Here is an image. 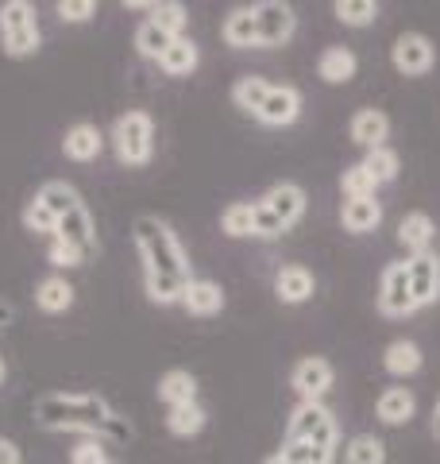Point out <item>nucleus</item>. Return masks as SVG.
<instances>
[{
	"label": "nucleus",
	"mask_w": 440,
	"mask_h": 464,
	"mask_svg": "<svg viewBox=\"0 0 440 464\" xmlns=\"http://www.w3.org/2000/svg\"><path fill=\"white\" fill-rule=\"evenodd\" d=\"M112 406L97 391H54L35 402V422L51 433H81V438H105L112 422Z\"/></svg>",
	"instance_id": "nucleus-1"
},
{
	"label": "nucleus",
	"mask_w": 440,
	"mask_h": 464,
	"mask_svg": "<svg viewBox=\"0 0 440 464\" xmlns=\"http://www.w3.org/2000/svg\"><path fill=\"white\" fill-rule=\"evenodd\" d=\"M131 244H136V256L143 271L151 275H174V279H194V264H189V256L182 248L178 232L167 217L158 213H139L136 225H131Z\"/></svg>",
	"instance_id": "nucleus-2"
},
{
	"label": "nucleus",
	"mask_w": 440,
	"mask_h": 464,
	"mask_svg": "<svg viewBox=\"0 0 440 464\" xmlns=\"http://www.w3.org/2000/svg\"><path fill=\"white\" fill-rule=\"evenodd\" d=\"M109 143L116 151V163L128 167V170H139L151 163L155 155V121L147 109H128L124 116H116Z\"/></svg>",
	"instance_id": "nucleus-3"
},
{
	"label": "nucleus",
	"mask_w": 440,
	"mask_h": 464,
	"mask_svg": "<svg viewBox=\"0 0 440 464\" xmlns=\"http://www.w3.org/2000/svg\"><path fill=\"white\" fill-rule=\"evenodd\" d=\"M43 47L39 8L32 0H5L0 5V51L8 58H35Z\"/></svg>",
	"instance_id": "nucleus-4"
},
{
	"label": "nucleus",
	"mask_w": 440,
	"mask_h": 464,
	"mask_svg": "<svg viewBox=\"0 0 440 464\" xmlns=\"http://www.w3.org/2000/svg\"><path fill=\"white\" fill-rule=\"evenodd\" d=\"M286 441H310L320 453H332L340 449V426H336V414L325 402H298L290 411L286 422Z\"/></svg>",
	"instance_id": "nucleus-5"
},
{
	"label": "nucleus",
	"mask_w": 440,
	"mask_h": 464,
	"mask_svg": "<svg viewBox=\"0 0 440 464\" xmlns=\"http://www.w3.org/2000/svg\"><path fill=\"white\" fill-rule=\"evenodd\" d=\"M390 63H394V70H398L402 78H421V74H429L433 70L436 47H433L429 35L402 32L398 39H394V47H390Z\"/></svg>",
	"instance_id": "nucleus-6"
},
{
	"label": "nucleus",
	"mask_w": 440,
	"mask_h": 464,
	"mask_svg": "<svg viewBox=\"0 0 440 464\" xmlns=\"http://www.w3.org/2000/svg\"><path fill=\"white\" fill-rule=\"evenodd\" d=\"M332 383H336V368L325 356H305L290 372V387L301 395V402H325Z\"/></svg>",
	"instance_id": "nucleus-7"
},
{
	"label": "nucleus",
	"mask_w": 440,
	"mask_h": 464,
	"mask_svg": "<svg viewBox=\"0 0 440 464\" xmlns=\"http://www.w3.org/2000/svg\"><path fill=\"white\" fill-rule=\"evenodd\" d=\"M378 314L383 317H409L417 310L414 295H409V271H406V259L398 264H387L383 271V283H378Z\"/></svg>",
	"instance_id": "nucleus-8"
},
{
	"label": "nucleus",
	"mask_w": 440,
	"mask_h": 464,
	"mask_svg": "<svg viewBox=\"0 0 440 464\" xmlns=\"http://www.w3.org/2000/svg\"><path fill=\"white\" fill-rule=\"evenodd\" d=\"M255 20H259V47H286L298 32V16L282 0H263L255 5Z\"/></svg>",
	"instance_id": "nucleus-9"
},
{
	"label": "nucleus",
	"mask_w": 440,
	"mask_h": 464,
	"mask_svg": "<svg viewBox=\"0 0 440 464\" xmlns=\"http://www.w3.org/2000/svg\"><path fill=\"white\" fill-rule=\"evenodd\" d=\"M406 271H409V295H414L417 310L421 306H433L440 298V256L425 252V256H409L406 259Z\"/></svg>",
	"instance_id": "nucleus-10"
},
{
	"label": "nucleus",
	"mask_w": 440,
	"mask_h": 464,
	"mask_svg": "<svg viewBox=\"0 0 440 464\" xmlns=\"http://www.w3.org/2000/svg\"><path fill=\"white\" fill-rule=\"evenodd\" d=\"M298 116H301V90L298 85H271V93L263 101V109L255 112V121L267 124V128H290Z\"/></svg>",
	"instance_id": "nucleus-11"
},
{
	"label": "nucleus",
	"mask_w": 440,
	"mask_h": 464,
	"mask_svg": "<svg viewBox=\"0 0 440 464\" xmlns=\"http://www.w3.org/2000/svg\"><path fill=\"white\" fill-rule=\"evenodd\" d=\"M259 206H267L278 221H282V228L290 232L293 225L301 221V213H305V190L298 182H274L271 190L259 198Z\"/></svg>",
	"instance_id": "nucleus-12"
},
{
	"label": "nucleus",
	"mask_w": 440,
	"mask_h": 464,
	"mask_svg": "<svg viewBox=\"0 0 440 464\" xmlns=\"http://www.w3.org/2000/svg\"><path fill=\"white\" fill-rule=\"evenodd\" d=\"M105 132H100L97 124L90 121H78V124H70L66 128V136H62V155L70 159V163H93V159L105 151Z\"/></svg>",
	"instance_id": "nucleus-13"
},
{
	"label": "nucleus",
	"mask_w": 440,
	"mask_h": 464,
	"mask_svg": "<svg viewBox=\"0 0 440 464\" xmlns=\"http://www.w3.org/2000/svg\"><path fill=\"white\" fill-rule=\"evenodd\" d=\"M313 290H317V279H313L310 267H301V264L278 267V275H274V298L282 302V306H301V302L313 298Z\"/></svg>",
	"instance_id": "nucleus-14"
},
{
	"label": "nucleus",
	"mask_w": 440,
	"mask_h": 464,
	"mask_svg": "<svg viewBox=\"0 0 440 464\" xmlns=\"http://www.w3.org/2000/svg\"><path fill=\"white\" fill-rule=\"evenodd\" d=\"M348 136H351V143H359L363 151L387 148V140H390V116L383 109H359L356 116H351V124H348Z\"/></svg>",
	"instance_id": "nucleus-15"
},
{
	"label": "nucleus",
	"mask_w": 440,
	"mask_h": 464,
	"mask_svg": "<svg viewBox=\"0 0 440 464\" xmlns=\"http://www.w3.org/2000/svg\"><path fill=\"white\" fill-rule=\"evenodd\" d=\"M220 39L236 51H247V47H259V20H255V5H240L232 8L225 24H220Z\"/></svg>",
	"instance_id": "nucleus-16"
},
{
	"label": "nucleus",
	"mask_w": 440,
	"mask_h": 464,
	"mask_svg": "<svg viewBox=\"0 0 440 464\" xmlns=\"http://www.w3.org/2000/svg\"><path fill=\"white\" fill-rule=\"evenodd\" d=\"M182 310L194 317H213L225 310V286L213 279H189L186 295H182Z\"/></svg>",
	"instance_id": "nucleus-17"
},
{
	"label": "nucleus",
	"mask_w": 440,
	"mask_h": 464,
	"mask_svg": "<svg viewBox=\"0 0 440 464\" xmlns=\"http://www.w3.org/2000/svg\"><path fill=\"white\" fill-rule=\"evenodd\" d=\"M54 237H66L70 244H78L85 256H93V252H97V221H93L90 206L81 201L78 209H70L62 221H58V232H54Z\"/></svg>",
	"instance_id": "nucleus-18"
},
{
	"label": "nucleus",
	"mask_w": 440,
	"mask_h": 464,
	"mask_svg": "<svg viewBox=\"0 0 440 464\" xmlns=\"http://www.w3.org/2000/svg\"><path fill=\"white\" fill-rule=\"evenodd\" d=\"M378 221H383V201H378V198H344V206H340V225H344L348 232L363 237V232H375Z\"/></svg>",
	"instance_id": "nucleus-19"
},
{
	"label": "nucleus",
	"mask_w": 440,
	"mask_h": 464,
	"mask_svg": "<svg viewBox=\"0 0 440 464\" xmlns=\"http://www.w3.org/2000/svg\"><path fill=\"white\" fill-rule=\"evenodd\" d=\"M375 414H378V422L383 426H406L409 418L417 414L414 391L409 387H387L383 395H378V402H375Z\"/></svg>",
	"instance_id": "nucleus-20"
},
{
	"label": "nucleus",
	"mask_w": 440,
	"mask_h": 464,
	"mask_svg": "<svg viewBox=\"0 0 440 464\" xmlns=\"http://www.w3.org/2000/svg\"><path fill=\"white\" fill-rule=\"evenodd\" d=\"M73 298H78V290H73V283L66 279V275H58V271L35 283V306L43 314H66L73 306Z\"/></svg>",
	"instance_id": "nucleus-21"
},
{
	"label": "nucleus",
	"mask_w": 440,
	"mask_h": 464,
	"mask_svg": "<svg viewBox=\"0 0 440 464\" xmlns=\"http://www.w3.org/2000/svg\"><path fill=\"white\" fill-rule=\"evenodd\" d=\"M356 70H359V58L348 47H325L317 58V78L329 82V85H348L356 78Z\"/></svg>",
	"instance_id": "nucleus-22"
},
{
	"label": "nucleus",
	"mask_w": 440,
	"mask_h": 464,
	"mask_svg": "<svg viewBox=\"0 0 440 464\" xmlns=\"http://www.w3.org/2000/svg\"><path fill=\"white\" fill-rule=\"evenodd\" d=\"M158 402L167 406H186V402H197V375L186 372V368H170L158 375Z\"/></svg>",
	"instance_id": "nucleus-23"
},
{
	"label": "nucleus",
	"mask_w": 440,
	"mask_h": 464,
	"mask_svg": "<svg viewBox=\"0 0 440 464\" xmlns=\"http://www.w3.org/2000/svg\"><path fill=\"white\" fill-rule=\"evenodd\" d=\"M433 237H436V225H433L429 213L414 209V213L402 217V225H398V244H402L409 256H425V252H429Z\"/></svg>",
	"instance_id": "nucleus-24"
},
{
	"label": "nucleus",
	"mask_w": 440,
	"mask_h": 464,
	"mask_svg": "<svg viewBox=\"0 0 440 464\" xmlns=\"http://www.w3.org/2000/svg\"><path fill=\"white\" fill-rule=\"evenodd\" d=\"M197 66H201V47L189 35L174 39L170 47H167V54L158 58V70H163L167 78H189Z\"/></svg>",
	"instance_id": "nucleus-25"
},
{
	"label": "nucleus",
	"mask_w": 440,
	"mask_h": 464,
	"mask_svg": "<svg viewBox=\"0 0 440 464\" xmlns=\"http://www.w3.org/2000/svg\"><path fill=\"white\" fill-rule=\"evenodd\" d=\"M35 198L43 201V206H47L58 221H62V217L70 213V209H78L81 206V194H78V186L73 182H66V179H47L35 190Z\"/></svg>",
	"instance_id": "nucleus-26"
},
{
	"label": "nucleus",
	"mask_w": 440,
	"mask_h": 464,
	"mask_svg": "<svg viewBox=\"0 0 440 464\" xmlns=\"http://www.w3.org/2000/svg\"><path fill=\"white\" fill-rule=\"evenodd\" d=\"M425 364L421 348L414 341H390L387 353H383V368L394 375V380H406V375H417Z\"/></svg>",
	"instance_id": "nucleus-27"
},
{
	"label": "nucleus",
	"mask_w": 440,
	"mask_h": 464,
	"mask_svg": "<svg viewBox=\"0 0 440 464\" xmlns=\"http://www.w3.org/2000/svg\"><path fill=\"white\" fill-rule=\"evenodd\" d=\"M271 85H274V82L259 78V74H244V78H236V82H232V105H236L240 112H247V116H255V112L263 109V101H267Z\"/></svg>",
	"instance_id": "nucleus-28"
},
{
	"label": "nucleus",
	"mask_w": 440,
	"mask_h": 464,
	"mask_svg": "<svg viewBox=\"0 0 440 464\" xmlns=\"http://www.w3.org/2000/svg\"><path fill=\"white\" fill-rule=\"evenodd\" d=\"M205 426H209V414H205L201 402L170 406V411H167V430L174 433V438H197Z\"/></svg>",
	"instance_id": "nucleus-29"
},
{
	"label": "nucleus",
	"mask_w": 440,
	"mask_h": 464,
	"mask_svg": "<svg viewBox=\"0 0 440 464\" xmlns=\"http://www.w3.org/2000/svg\"><path fill=\"white\" fill-rule=\"evenodd\" d=\"M143 295L155 306H182L186 295V279H174V275H151L143 271Z\"/></svg>",
	"instance_id": "nucleus-30"
},
{
	"label": "nucleus",
	"mask_w": 440,
	"mask_h": 464,
	"mask_svg": "<svg viewBox=\"0 0 440 464\" xmlns=\"http://www.w3.org/2000/svg\"><path fill=\"white\" fill-rule=\"evenodd\" d=\"M147 20H151L155 27H163L170 39H182L186 35V24H189V8L178 5V0H163V5H151Z\"/></svg>",
	"instance_id": "nucleus-31"
},
{
	"label": "nucleus",
	"mask_w": 440,
	"mask_h": 464,
	"mask_svg": "<svg viewBox=\"0 0 440 464\" xmlns=\"http://www.w3.org/2000/svg\"><path fill=\"white\" fill-rule=\"evenodd\" d=\"M170 43H174V39L163 32V27H155L151 20H143V24L136 27V35H131V47H136V54H139V58H151V63H158V58L167 54Z\"/></svg>",
	"instance_id": "nucleus-32"
},
{
	"label": "nucleus",
	"mask_w": 440,
	"mask_h": 464,
	"mask_svg": "<svg viewBox=\"0 0 440 464\" xmlns=\"http://www.w3.org/2000/svg\"><path fill=\"white\" fill-rule=\"evenodd\" d=\"M344 464H387V445L375 433H356L344 445Z\"/></svg>",
	"instance_id": "nucleus-33"
},
{
	"label": "nucleus",
	"mask_w": 440,
	"mask_h": 464,
	"mask_svg": "<svg viewBox=\"0 0 440 464\" xmlns=\"http://www.w3.org/2000/svg\"><path fill=\"white\" fill-rule=\"evenodd\" d=\"M252 217H255V201H232V206L220 213V232L232 240L252 237Z\"/></svg>",
	"instance_id": "nucleus-34"
},
{
	"label": "nucleus",
	"mask_w": 440,
	"mask_h": 464,
	"mask_svg": "<svg viewBox=\"0 0 440 464\" xmlns=\"http://www.w3.org/2000/svg\"><path fill=\"white\" fill-rule=\"evenodd\" d=\"M20 221H24V228L32 232V237H43V240H51L54 232H58V217L43 206V201L32 194V201L24 206V213H20Z\"/></svg>",
	"instance_id": "nucleus-35"
},
{
	"label": "nucleus",
	"mask_w": 440,
	"mask_h": 464,
	"mask_svg": "<svg viewBox=\"0 0 440 464\" xmlns=\"http://www.w3.org/2000/svg\"><path fill=\"white\" fill-rule=\"evenodd\" d=\"M398 167H402V159H398V151H394V148H375V151L363 155V170L371 174L378 186L398 179Z\"/></svg>",
	"instance_id": "nucleus-36"
},
{
	"label": "nucleus",
	"mask_w": 440,
	"mask_h": 464,
	"mask_svg": "<svg viewBox=\"0 0 440 464\" xmlns=\"http://www.w3.org/2000/svg\"><path fill=\"white\" fill-rule=\"evenodd\" d=\"M332 12H336V20H340L344 27H367V24L378 20L375 0H336Z\"/></svg>",
	"instance_id": "nucleus-37"
},
{
	"label": "nucleus",
	"mask_w": 440,
	"mask_h": 464,
	"mask_svg": "<svg viewBox=\"0 0 440 464\" xmlns=\"http://www.w3.org/2000/svg\"><path fill=\"white\" fill-rule=\"evenodd\" d=\"M85 259H90V256H85L78 244H70L66 237H51V240H47V264H51L58 275H62V271H73V267H81Z\"/></svg>",
	"instance_id": "nucleus-38"
},
{
	"label": "nucleus",
	"mask_w": 440,
	"mask_h": 464,
	"mask_svg": "<svg viewBox=\"0 0 440 464\" xmlns=\"http://www.w3.org/2000/svg\"><path fill=\"white\" fill-rule=\"evenodd\" d=\"M340 190H344V198H375L378 182L363 170V163H351V167H344V174H340Z\"/></svg>",
	"instance_id": "nucleus-39"
},
{
	"label": "nucleus",
	"mask_w": 440,
	"mask_h": 464,
	"mask_svg": "<svg viewBox=\"0 0 440 464\" xmlns=\"http://www.w3.org/2000/svg\"><path fill=\"white\" fill-rule=\"evenodd\" d=\"M278 457H282L286 464H332L336 460L332 453H320V449L310 445V441H286L282 449H278Z\"/></svg>",
	"instance_id": "nucleus-40"
},
{
	"label": "nucleus",
	"mask_w": 440,
	"mask_h": 464,
	"mask_svg": "<svg viewBox=\"0 0 440 464\" xmlns=\"http://www.w3.org/2000/svg\"><path fill=\"white\" fill-rule=\"evenodd\" d=\"M54 12L62 24H90L97 16V0H58Z\"/></svg>",
	"instance_id": "nucleus-41"
},
{
	"label": "nucleus",
	"mask_w": 440,
	"mask_h": 464,
	"mask_svg": "<svg viewBox=\"0 0 440 464\" xmlns=\"http://www.w3.org/2000/svg\"><path fill=\"white\" fill-rule=\"evenodd\" d=\"M105 460H109L105 438H81L70 449V464H105Z\"/></svg>",
	"instance_id": "nucleus-42"
},
{
	"label": "nucleus",
	"mask_w": 440,
	"mask_h": 464,
	"mask_svg": "<svg viewBox=\"0 0 440 464\" xmlns=\"http://www.w3.org/2000/svg\"><path fill=\"white\" fill-rule=\"evenodd\" d=\"M282 221L267 209V206H259L255 201V217H252V237H259V240H274V237H282Z\"/></svg>",
	"instance_id": "nucleus-43"
},
{
	"label": "nucleus",
	"mask_w": 440,
	"mask_h": 464,
	"mask_svg": "<svg viewBox=\"0 0 440 464\" xmlns=\"http://www.w3.org/2000/svg\"><path fill=\"white\" fill-rule=\"evenodd\" d=\"M0 464H24V449L12 438H0Z\"/></svg>",
	"instance_id": "nucleus-44"
},
{
	"label": "nucleus",
	"mask_w": 440,
	"mask_h": 464,
	"mask_svg": "<svg viewBox=\"0 0 440 464\" xmlns=\"http://www.w3.org/2000/svg\"><path fill=\"white\" fill-rule=\"evenodd\" d=\"M105 438H112V441H131V422H124L120 414H112V422H109V430H105Z\"/></svg>",
	"instance_id": "nucleus-45"
},
{
	"label": "nucleus",
	"mask_w": 440,
	"mask_h": 464,
	"mask_svg": "<svg viewBox=\"0 0 440 464\" xmlns=\"http://www.w3.org/2000/svg\"><path fill=\"white\" fill-rule=\"evenodd\" d=\"M12 317H16V306H12V302H5V298H0V329H5V325L12 322Z\"/></svg>",
	"instance_id": "nucleus-46"
},
{
	"label": "nucleus",
	"mask_w": 440,
	"mask_h": 464,
	"mask_svg": "<svg viewBox=\"0 0 440 464\" xmlns=\"http://www.w3.org/2000/svg\"><path fill=\"white\" fill-rule=\"evenodd\" d=\"M433 433L440 438V395H436V406H433Z\"/></svg>",
	"instance_id": "nucleus-47"
},
{
	"label": "nucleus",
	"mask_w": 440,
	"mask_h": 464,
	"mask_svg": "<svg viewBox=\"0 0 440 464\" xmlns=\"http://www.w3.org/2000/svg\"><path fill=\"white\" fill-rule=\"evenodd\" d=\"M5 375H8V364H5V356H0V383H5Z\"/></svg>",
	"instance_id": "nucleus-48"
},
{
	"label": "nucleus",
	"mask_w": 440,
	"mask_h": 464,
	"mask_svg": "<svg viewBox=\"0 0 440 464\" xmlns=\"http://www.w3.org/2000/svg\"><path fill=\"white\" fill-rule=\"evenodd\" d=\"M263 464H286V460H282V457H278V453H274V457H267V460H263Z\"/></svg>",
	"instance_id": "nucleus-49"
},
{
	"label": "nucleus",
	"mask_w": 440,
	"mask_h": 464,
	"mask_svg": "<svg viewBox=\"0 0 440 464\" xmlns=\"http://www.w3.org/2000/svg\"><path fill=\"white\" fill-rule=\"evenodd\" d=\"M105 464H112V460H105Z\"/></svg>",
	"instance_id": "nucleus-50"
}]
</instances>
